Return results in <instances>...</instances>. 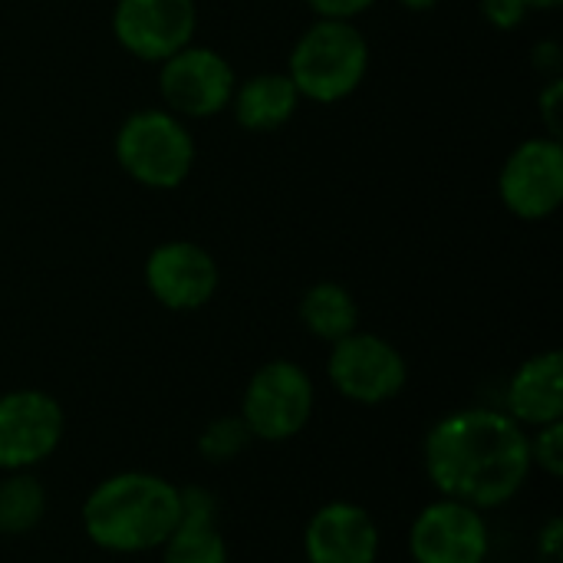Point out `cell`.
Segmentation results:
<instances>
[{
    "instance_id": "cell-6",
    "label": "cell",
    "mask_w": 563,
    "mask_h": 563,
    "mask_svg": "<svg viewBox=\"0 0 563 563\" xmlns=\"http://www.w3.org/2000/svg\"><path fill=\"white\" fill-rule=\"evenodd\" d=\"M327 376H330V386L346 402L383 406V402H393L406 389L409 366H406V356L389 340L353 330L350 336L330 343Z\"/></svg>"
},
{
    "instance_id": "cell-25",
    "label": "cell",
    "mask_w": 563,
    "mask_h": 563,
    "mask_svg": "<svg viewBox=\"0 0 563 563\" xmlns=\"http://www.w3.org/2000/svg\"><path fill=\"white\" fill-rule=\"evenodd\" d=\"M528 3V10H558L561 7V0H525Z\"/></svg>"
},
{
    "instance_id": "cell-7",
    "label": "cell",
    "mask_w": 563,
    "mask_h": 563,
    "mask_svg": "<svg viewBox=\"0 0 563 563\" xmlns=\"http://www.w3.org/2000/svg\"><path fill=\"white\" fill-rule=\"evenodd\" d=\"M158 66L162 102L178 119H211L231 106L238 76L218 49L188 43Z\"/></svg>"
},
{
    "instance_id": "cell-19",
    "label": "cell",
    "mask_w": 563,
    "mask_h": 563,
    "mask_svg": "<svg viewBox=\"0 0 563 563\" xmlns=\"http://www.w3.org/2000/svg\"><path fill=\"white\" fill-rule=\"evenodd\" d=\"M251 432L244 426L241 416H218L211 419L201 435H198V455L211 465H228L234 459L244 455V449L251 445Z\"/></svg>"
},
{
    "instance_id": "cell-12",
    "label": "cell",
    "mask_w": 563,
    "mask_h": 563,
    "mask_svg": "<svg viewBox=\"0 0 563 563\" xmlns=\"http://www.w3.org/2000/svg\"><path fill=\"white\" fill-rule=\"evenodd\" d=\"M218 284V261L195 241H165L145 257V287L165 310H201Z\"/></svg>"
},
{
    "instance_id": "cell-1",
    "label": "cell",
    "mask_w": 563,
    "mask_h": 563,
    "mask_svg": "<svg viewBox=\"0 0 563 563\" xmlns=\"http://www.w3.org/2000/svg\"><path fill=\"white\" fill-rule=\"evenodd\" d=\"M426 475L442 498L495 511L531 478L528 429L505 409H459L442 416L422 442Z\"/></svg>"
},
{
    "instance_id": "cell-8",
    "label": "cell",
    "mask_w": 563,
    "mask_h": 563,
    "mask_svg": "<svg viewBox=\"0 0 563 563\" xmlns=\"http://www.w3.org/2000/svg\"><path fill=\"white\" fill-rule=\"evenodd\" d=\"M66 432L63 406L43 389L0 396V472H30L46 462Z\"/></svg>"
},
{
    "instance_id": "cell-11",
    "label": "cell",
    "mask_w": 563,
    "mask_h": 563,
    "mask_svg": "<svg viewBox=\"0 0 563 563\" xmlns=\"http://www.w3.org/2000/svg\"><path fill=\"white\" fill-rule=\"evenodd\" d=\"M195 0H115L112 33L125 53L145 63H162L195 43Z\"/></svg>"
},
{
    "instance_id": "cell-24",
    "label": "cell",
    "mask_w": 563,
    "mask_h": 563,
    "mask_svg": "<svg viewBox=\"0 0 563 563\" xmlns=\"http://www.w3.org/2000/svg\"><path fill=\"white\" fill-rule=\"evenodd\" d=\"M561 79H554L551 86H544V92H541V119H544V125H548V132H551L554 139H558V132H561Z\"/></svg>"
},
{
    "instance_id": "cell-13",
    "label": "cell",
    "mask_w": 563,
    "mask_h": 563,
    "mask_svg": "<svg viewBox=\"0 0 563 563\" xmlns=\"http://www.w3.org/2000/svg\"><path fill=\"white\" fill-rule=\"evenodd\" d=\"M379 548V525L356 501H327L303 528L307 563H376Z\"/></svg>"
},
{
    "instance_id": "cell-20",
    "label": "cell",
    "mask_w": 563,
    "mask_h": 563,
    "mask_svg": "<svg viewBox=\"0 0 563 563\" xmlns=\"http://www.w3.org/2000/svg\"><path fill=\"white\" fill-rule=\"evenodd\" d=\"M528 455H531V468L544 472L548 478H563V422L531 429Z\"/></svg>"
},
{
    "instance_id": "cell-16",
    "label": "cell",
    "mask_w": 563,
    "mask_h": 563,
    "mask_svg": "<svg viewBox=\"0 0 563 563\" xmlns=\"http://www.w3.org/2000/svg\"><path fill=\"white\" fill-rule=\"evenodd\" d=\"M300 106V92L287 73H257L234 86L231 112L247 132H274L294 119Z\"/></svg>"
},
{
    "instance_id": "cell-2",
    "label": "cell",
    "mask_w": 563,
    "mask_h": 563,
    "mask_svg": "<svg viewBox=\"0 0 563 563\" xmlns=\"http://www.w3.org/2000/svg\"><path fill=\"white\" fill-rule=\"evenodd\" d=\"M86 538L109 554L158 551L178 528V485L152 472H119L102 478L82 501Z\"/></svg>"
},
{
    "instance_id": "cell-26",
    "label": "cell",
    "mask_w": 563,
    "mask_h": 563,
    "mask_svg": "<svg viewBox=\"0 0 563 563\" xmlns=\"http://www.w3.org/2000/svg\"><path fill=\"white\" fill-rule=\"evenodd\" d=\"M399 3H402L406 10H432L439 0H399Z\"/></svg>"
},
{
    "instance_id": "cell-23",
    "label": "cell",
    "mask_w": 563,
    "mask_h": 563,
    "mask_svg": "<svg viewBox=\"0 0 563 563\" xmlns=\"http://www.w3.org/2000/svg\"><path fill=\"white\" fill-rule=\"evenodd\" d=\"M538 554L548 563H558L563 558V521L554 515L544 521V528L538 531Z\"/></svg>"
},
{
    "instance_id": "cell-14",
    "label": "cell",
    "mask_w": 563,
    "mask_h": 563,
    "mask_svg": "<svg viewBox=\"0 0 563 563\" xmlns=\"http://www.w3.org/2000/svg\"><path fill=\"white\" fill-rule=\"evenodd\" d=\"M505 412L521 429H541L551 422H563V356L561 350H544L528 356L508 389Z\"/></svg>"
},
{
    "instance_id": "cell-4",
    "label": "cell",
    "mask_w": 563,
    "mask_h": 563,
    "mask_svg": "<svg viewBox=\"0 0 563 563\" xmlns=\"http://www.w3.org/2000/svg\"><path fill=\"white\" fill-rule=\"evenodd\" d=\"M115 162L152 191L178 188L195 168V139L168 109H139L115 132Z\"/></svg>"
},
{
    "instance_id": "cell-21",
    "label": "cell",
    "mask_w": 563,
    "mask_h": 563,
    "mask_svg": "<svg viewBox=\"0 0 563 563\" xmlns=\"http://www.w3.org/2000/svg\"><path fill=\"white\" fill-rule=\"evenodd\" d=\"M482 13L495 30H518L531 10L525 0H482Z\"/></svg>"
},
{
    "instance_id": "cell-17",
    "label": "cell",
    "mask_w": 563,
    "mask_h": 563,
    "mask_svg": "<svg viewBox=\"0 0 563 563\" xmlns=\"http://www.w3.org/2000/svg\"><path fill=\"white\" fill-rule=\"evenodd\" d=\"M297 313H300L303 330L323 343H336V340L350 336L353 330H360V303L336 280H320V284L307 287Z\"/></svg>"
},
{
    "instance_id": "cell-10",
    "label": "cell",
    "mask_w": 563,
    "mask_h": 563,
    "mask_svg": "<svg viewBox=\"0 0 563 563\" xmlns=\"http://www.w3.org/2000/svg\"><path fill=\"white\" fill-rule=\"evenodd\" d=\"M409 554L412 563H485L492 554L485 511L439 495L416 515Z\"/></svg>"
},
{
    "instance_id": "cell-18",
    "label": "cell",
    "mask_w": 563,
    "mask_h": 563,
    "mask_svg": "<svg viewBox=\"0 0 563 563\" xmlns=\"http://www.w3.org/2000/svg\"><path fill=\"white\" fill-rule=\"evenodd\" d=\"M46 518V488L30 472H7L0 478V534L23 538Z\"/></svg>"
},
{
    "instance_id": "cell-3",
    "label": "cell",
    "mask_w": 563,
    "mask_h": 563,
    "mask_svg": "<svg viewBox=\"0 0 563 563\" xmlns=\"http://www.w3.org/2000/svg\"><path fill=\"white\" fill-rule=\"evenodd\" d=\"M369 69V43L353 20H317L290 49L287 76L300 99L340 102L353 96Z\"/></svg>"
},
{
    "instance_id": "cell-5",
    "label": "cell",
    "mask_w": 563,
    "mask_h": 563,
    "mask_svg": "<svg viewBox=\"0 0 563 563\" xmlns=\"http://www.w3.org/2000/svg\"><path fill=\"white\" fill-rule=\"evenodd\" d=\"M313 379L294 360L264 363L241 399V419L257 442H290L297 439L313 416Z\"/></svg>"
},
{
    "instance_id": "cell-15",
    "label": "cell",
    "mask_w": 563,
    "mask_h": 563,
    "mask_svg": "<svg viewBox=\"0 0 563 563\" xmlns=\"http://www.w3.org/2000/svg\"><path fill=\"white\" fill-rule=\"evenodd\" d=\"M181 518L158 548L162 563H228V544L218 531V498L208 488H178Z\"/></svg>"
},
{
    "instance_id": "cell-9",
    "label": "cell",
    "mask_w": 563,
    "mask_h": 563,
    "mask_svg": "<svg viewBox=\"0 0 563 563\" xmlns=\"http://www.w3.org/2000/svg\"><path fill=\"white\" fill-rule=\"evenodd\" d=\"M498 198L521 221H544L563 201V145L554 135L525 139L498 172Z\"/></svg>"
},
{
    "instance_id": "cell-22",
    "label": "cell",
    "mask_w": 563,
    "mask_h": 563,
    "mask_svg": "<svg viewBox=\"0 0 563 563\" xmlns=\"http://www.w3.org/2000/svg\"><path fill=\"white\" fill-rule=\"evenodd\" d=\"M376 0H307V7L317 13V20H356Z\"/></svg>"
}]
</instances>
